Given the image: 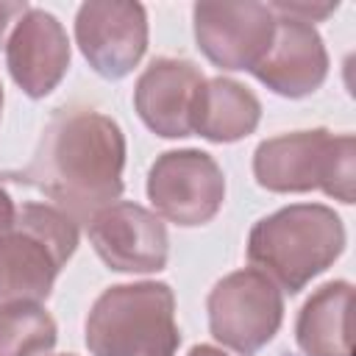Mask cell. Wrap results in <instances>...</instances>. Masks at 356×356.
I'll return each instance as SVG.
<instances>
[{
  "mask_svg": "<svg viewBox=\"0 0 356 356\" xmlns=\"http://www.w3.org/2000/svg\"><path fill=\"white\" fill-rule=\"evenodd\" d=\"M147 200L153 211L181 228L211 222L225 200V175L211 153L197 147L164 150L147 170Z\"/></svg>",
  "mask_w": 356,
  "mask_h": 356,
  "instance_id": "52a82bcc",
  "label": "cell"
},
{
  "mask_svg": "<svg viewBox=\"0 0 356 356\" xmlns=\"http://www.w3.org/2000/svg\"><path fill=\"white\" fill-rule=\"evenodd\" d=\"M250 72L281 97L300 100L314 95L328 78V50L320 31L295 17L275 14L273 42Z\"/></svg>",
  "mask_w": 356,
  "mask_h": 356,
  "instance_id": "7c38bea8",
  "label": "cell"
},
{
  "mask_svg": "<svg viewBox=\"0 0 356 356\" xmlns=\"http://www.w3.org/2000/svg\"><path fill=\"white\" fill-rule=\"evenodd\" d=\"M58 339L56 320L42 303H0V356H42Z\"/></svg>",
  "mask_w": 356,
  "mask_h": 356,
  "instance_id": "2e32d148",
  "label": "cell"
},
{
  "mask_svg": "<svg viewBox=\"0 0 356 356\" xmlns=\"http://www.w3.org/2000/svg\"><path fill=\"white\" fill-rule=\"evenodd\" d=\"M345 239L342 217L331 206L292 203L253 222L245 253L281 292L298 295L342 256Z\"/></svg>",
  "mask_w": 356,
  "mask_h": 356,
  "instance_id": "7a4b0ae2",
  "label": "cell"
},
{
  "mask_svg": "<svg viewBox=\"0 0 356 356\" xmlns=\"http://www.w3.org/2000/svg\"><path fill=\"white\" fill-rule=\"evenodd\" d=\"M86 234L100 261L114 273H159L167 267V225L134 200H114L95 211Z\"/></svg>",
  "mask_w": 356,
  "mask_h": 356,
  "instance_id": "9c48e42d",
  "label": "cell"
},
{
  "mask_svg": "<svg viewBox=\"0 0 356 356\" xmlns=\"http://www.w3.org/2000/svg\"><path fill=\"white\" fill-rule=\"evenodd\" d=\"M273 8V14H284V17H295L300 22H320L325 17H331L337 11V3H267Z\"/></svg>",
  "mask_w": 356,
  "mask_h": 356,
  "instance_id": "e0dca14e",
  "label": "cell"
},
{
  "mask_svg": "<svg viewBox=\"0 0 356 356\" xmlns=\"http://www.w3.org/2000/svg\"><path fill=\"white\" fill-rule=\"evenodd\" d=\"M186 356H228V353L220 350V348H214V345H192Z\"/></svg>",
  "mask_w": 356,
  "mask_h": 356,
  "instance_id": "ffe728a7",
  "label": "cell"
},
{
  "mask_svg": "<svg viewBox=\"0 0 356 356\" xmlns=\"http://www.w3.org/2000/svg\"><path fill=\"white\" fill-rule=\"evenodd\" d=\"M28 8H31V6H28L25 0H22V3H19V0H0V44L6 42L8 28L17 25Z\"/></svg>",
  "mask_w": 356,
  "mask_h": 356,
  "instance_id": "ac0fdd59",
  "label": "cell"
},
{
  "mask_svg": "<svg viewBox=\"0 0 356 356\" xmlns=\"http://www.w3.org/2000/svg\"><path fill=\"white\" fill-rule=\"evenodd\" d=\"M58 356H75V353H58Z\"/></svg>",
  "mask_w": 356,
  "mask_h": 356,
  "instance_id": "7402d4cb",
  "label": "cell"
},
{
  "mask_svg": "<svg viewBox=\"0 0 356 356\" xmlns=\"http://www.w3.org/2000/svg\"><path fill=\"white\" fill-rule=\"evenodd\" d=\"M353 284L328 281L314 289L298 312L295 342L303 356H350Z\"/></svg>",
  "mask_w": 356,
  "mask_h": 356,
  "instance_id": "9a60e30c",
  "label": "cell"
},
{
  "mask_svg": "<svg viewBox=\"0 0 356 356\" xmlns=\"http://www.w3.org/2000/svg\"><path fill=\"white\" fill-rule=\"evenodd\" d=\"M203 72L189 58H153L134 86V108L145 128L161 139L192 136V111Z\"/></svg>",
  "mask_w": 356,
  "mask_h": 356,
  "instance_id": "4fadbf2b",
  "label": "cell"
},
{
  "mask_svg": "<svg viewBox=\"0 0 356 356\" xmlns=\"http://www.w3.org/2000/svg\"><path fill=\"white\" fill-rule=\"evenodd\" d=\"M125 153L117 120L89 106H67L47 120L33 159L17 172V181L44 192L75 222H89L95 211L120 200Z\"/></svg>",
  "mask_w": 356,
  "mask_h": 356,
  "instance_id": "6da1fadb",
  "label": "cell"
},
{
  "mask_svg": "<svg viewBox=\"0 0 356 356\" xmlns=\"http://www.w3.org/2000/svg\"><path fill=\"white\" fill-rule=\"evenodd\" d=\"M75 42L100 78L120 81L147 50V11L142 3L89 0L75 11Z\"/></svg>",
  "mask_w": 356,
  "mask_h": 356,
  "instance_id": "ba28073f",
  "label": "cell"
},
{
  "mask_svg": "<svg viewBox=\"0 0 356 356\" xmlns=\"http://www.w3.org/2000/svg\"><path fill=\"white\" fill-rule=\"evenodd\" d=\"M192 28L197 50L220 70H253L275 33L267 3H195Z\"/></svg>",
  "mask_w": 356,
  "mask_h": 356,
  "instance_id": "30bf717a",
  "label": "cell"
},
{
  "mask_svg": "<svg viewBox=\"0 0 356 356\" xmlns=\"http://www.w3.org/2000/svg\"><path fill=\"white\" fill-rule=\"evenodd\" d=\"M75 248L78 222L70 214L53 203H19L14 222L0 231V303H44Z\"/></svg>",
  "mask_w": 356,
  "mask_h": 356,
  "instance_id": "5b68a950",
  "label": "cell"
},
{
  "mask_svg": "<svg viewBox=\"0 0 356 356\" xmlns=\"http://www.w3.org/2000/svg\"><path fill=\"white\" fill-rule=\"evenodd\" d=\"M70 61V39L58 17L31 6L6 42V67L11 81L31 100H42L64 81Z\"/></svg>",
  "mask_w": 356,
  "mask_h": 356,
  "instance_id": "8fae6325",
  "label": "cell"
},
{
  "mask_svg": "<svg viewBox=\"0 0 356 356\" xmlns=\"http://www.w3.org/2000/svg\"><path fill=\"white\" fill-rule=\"evenodd\" d=\"M92 356H175L181 331L175 292L164 281H131L103 289L83 323Z\"/></svg>",
  "mask_w": 356,
  "mask_h": 356,
  "instance_id": "3957f363",
  "label": "cell"
},
{
  "mask_svg": "<svg viewBox=\"0 0 356 356\" xmlns=\"http://www.w3.org/2000/svg\"><path fill=\"white\" fill-rule=\"evenodd\" d=\"M14 214H17V203L6 189V175H0V231H6L14 222Z\"/></svg>",
  "mask_w": 356,
  "mask_h": 356,
  "instance_id": "d6986e66",
  "label": "cell"
},
{
  "mask_svg": "<svg viewBox=\"0 0 356 356\" xmlns=\"http://www.w3.org/2000/svg\"><path fill=\"white\" fill-rule=\"evenodd\" d=\"M3 100L6 97H3V83H0V117H3Z\"/></svg>",
  "mask_w": 356,
  "mask_h": 356,
  "instance_id": "44dd1931",
  "label": "cell"
},
{
  "mask_svg": "<svg viewBox=\"0 0 356 356\" xmlns=\"http://www.w3.org/2000/svg\"><path fill=\"white\" fill-rule=\"evenodd\" d=\"M206 312L209 331L222 348L256 356L284 323V292L261 270L242 267L211 286Z\"/></svg>",
  "mask_w": 356,
  "mask_h": 356,
  "instance_id": "8992f818",
  "label": "cell"
},
{
  "mask_svg": "<svg viewBox=\"0 0 356 356\" xmlns=\"http://www.w3.org/2000/svg\"><path fill=\"white\" fill-rule=\"evenodd\" d=\"M253 178L267 192L300 195L320 189L350 206L356 197V139L328 128L270 136L253 150Z\"/></svg>",
  "mask_w": 356,
  "mask_h": 356,
  "instance_id": "277c9868",
  "label": "cell"
},
{
  "mask_svg": "<svg viewBox=\"0 0 356 356\" xmlns=\"http://www.w3.org/2000/svg\"><path fill=\"white\" fill-rule=\"evenodd\" d=\"M259 120L261 100L245 83L217 75L206 78L197 92L192 111V134L217 145H228L250 136L259 128Z\"/></svg>",
  "mask_w": 356,
  "mask_h": 356,
  "instance_id": "5bb4252c",
  "label": "cell"
}]
</instances>
